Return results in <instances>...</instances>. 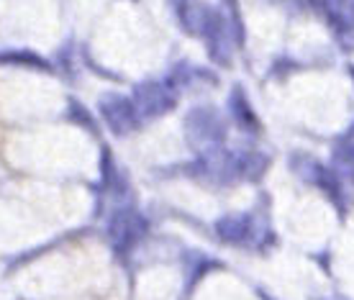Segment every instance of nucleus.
<instances>
[{"instance_id":"4","label":"nucleus","mask_w":354,"mask_h":300,"mask_svg":"<svg viewBox=\"0 0 354 300\" xmlns=\"http://www.w3.org/2000/svg\"><path fill=\"white\" fill-rule=\"evenodd\" d=\"M216 234L229 241V244H241V247H252L257 241L259 231L254 223L252 213H241V216H223L221 221H216Z\"/></svg>"},{"instance_id":"8","label":"nucleus","mask_w":354,"mask_h":300,"mask_svg":"<svg viewBox=\"0 0 354 300\" xmlns=\"http://www.w3.org/2000/svg\"><path fill=\"white\" fill-rule=\"evenodd\" d=\"M265 300H270V298H265Z\"/></svg>"},{"instance_id":"6","label":"nucleus","mask_w":354,"mask_h":300,"mask_svg":"<svg viewBox=\"0 0 354 300\" xmlns=\"http://www.w3.org/2000/svg\"><path fill=\"white\" fill-rule=\"evenodd\" d=\"M337 162L339 165H344V167L354 169V144H344V147H339Z\"/></svg>"},{"instance_id":"1","label":"nucleus","mask_w":354,"mask_h":300,"mask_svg":"<svg viewBox=\"0 0 354 300\" xmlns=\"http://www.w3.org/2000/svg\"><path fill=\"white\" fill-rule=\"evenodd\" d=\"M147 234V218L136 208H118L108 221V238L118 254H129Z\"/></svg>"},{"instance_id":"3","label":"nucleus","mask_w":354,"mask_h":300,"mask_svg":"<svg viewBox=\"0 0 354 300\" xmlns=\"http://www.w3.org/2000/svg\"><path fill=\"white\" fill-rule=\"evenodd\" d=\"M321 10L326 13L337 39L346 49L354 46V0H321Z\"/></svg>"},{"instance_id":"2","label":"nucleus","mask_w":354,"mask_h":300,"mask_svg":"<svg viewBox=\"0 0 354 300\" xmlns=\"http://www.w3.org/2000/svg\"><path fill=\"white\" fill-rule=\"evenodd\" d=\"M290 167L295 169L303 180H308V182H313V185H319L321 190H326L331 200H342V198H344L339 180L331 175L324 165H319L316 159L306 157V154H295V157L290 159Z\"/></svg>"},{"instance_id":"5","label":"nucleus","mask_w":354,"mask_h":300,"mask_svg":"<svg viewBox=\"0 0 354 300\" xmlns=\"http://www.w3.org/2000/svg\"><path fill=\"white\" fill-rule=\"evenodd\" d=\"M229 108H231V113H234V118H236V124H239L244 131H257L259 129L257 115L247 106V97H244L241 88L234 90V95H231V100H229Z\"/></svg>"},{"instance_id":"7","label":"nucleus","mask_w":354,"mask_h":300,"mask_svg":"<svg viewBox=\"0 0 354 300\" xmlns=\"http://www.w3.org/2000/svg\"><path fill=\"white\" fill-rule=\"evenodd\" d=\"M349 72H352V77H354V67H349Z\"/></svg>"}]
</instances>
